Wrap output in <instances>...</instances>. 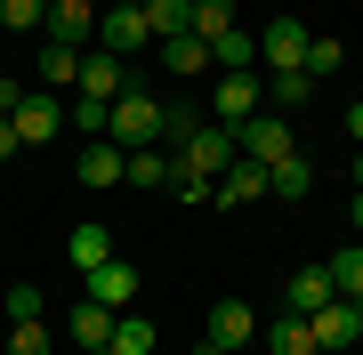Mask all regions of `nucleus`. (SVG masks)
<instances>
[{"mask_svg":"<svg viewBox=\"0 0 363 355\" xmlns=\"http://www.w3.org/2000/svg\"><path fill=\"white\" fill-rule=\"evenodd\" d=\"M121 186H169V145H138L130 170H121Z\"/></svg>","mask_w":363,"mask_h":355,"instance_id":"a878e982","label":"nucleus"},{"mask_svg":"<svg viewBox=\"0 0 363 355\" xmlns=\"http://www.w3.org/2000/svg\"><path fill=\"white\" fill-rule=\"evenodd\" d=\"M105 347H113V355H154V347H162V331L145 323L138 307H121V315H113V339H105Z\"/></svg>","mask_w":363,"mask_h":355,"instance_id":"aec40b11","label":"nucleus"},{"mask_svg":"<svg viewBox=\"0 0 363 355\" xmlns=\"http://www.w3.org/2000/svg\"><path fill=\"white\" fill-rule=\"evenodd\" d=\"M81 283H89V299H97V307H113V315H121V307L138 299V266L121 259V250H113V259H105V266H89V275H81Z\"/></svg>","mask_w":363,"mask_h":355,"instance_id":"f8f14e48","label":"nucleus"},{"mask_svg":"<svg viewBox=\"0 0 363 355\" xmlns=\"http://www.w3.org/2000/svg\"><path fill=\"white\" fill-rule=\"evenodd\" d=\"M121 170H130V154H121L113 137H89V145H81V162H73L81 186H121Z\"/></svg>","mask_w":363,"mask_h":355,"instance_id":"dca6fc26","label":"nucleus"},{"mask_svg":"<svg viewBox=\"0 0 363 355\" xmlns=\"http://www.w3.org/2000/svg\"><path fill=\"white\" fill-rule=\"evenodd\" d=\"M16 106H25V81H9V73H0V113H16Z\"/></svg>","mask_w":363,"mask_h":355,"instance_id":"72a5a7b5","label":"nucleus"},{"mask_svg":"<svg viewBox=\"0 0 363 355\" xmlns=\"http://www.w3.org/2000/svg\"><path fill=\"white\" fill-rule=\"evenodd\" d=\"M65 121H73L81 137H105V121H113V106H105V97H81V89H73V106H65Z\"/></svg>","mask_w":363,"mask_h":355,"instance_id":"c756f323","label":"nucleus"},{"mask_svg":"<svg viewBox=\"0 0 363 355\" xmlns=\"http://www.w3.org/2000/svg\"><path fill=\"white\" fill-rule=\"evenodd\" d=\"M9 355H57L49 323H16V331H9Z\"/></svg>","mask_w":363,"mask_h":355,"instance_id":"473e14b6","label":"nucleus"},{"mask_svg":"<svg viewBox=\"0 0 363 355\" xmlns=\"http://www.w3.org/2000/svg\"><path fill=\"white\" fill-rule=\"evenodd\" d=\"M73 81H81V49H57V40H40V49H33V89H57V97H65Z\"/></svg>","mask_w":363,"mask_h":355,"instance_id":"2eb2a0df","label":"nucleus"},{"mask_svg":"<svg viewBox=\"0 0 363 355\" xmlns=\"http://www.w3.org/2000/svg\"><path fill=\"white\" fill-rule=\"evenodd\" d=\"M307 331H315V355H331V347H355V339H363V323H355V307H347V299L315 307V315H307Z\"/></svg>","mask_w":363,"mask_h":355,"instance_id":"4468645a","label":"nucleus"},{"mask_svg":"<svg viewBox=\"0 0 363 355\" xmlns=\"http://www.w3.org/2000/svg\"><path fill=\"white\" fill-rule=\"evenodd\" d=\"M267 194H283V202H307V194H315V162H307V154L274 162V170H267Z\"/></svg>","mask_w":363,"mask_h":355,"instance_id":"5701e85b","label":"nucleus"},{"mask_svg":"<svg viewBox=\"0 0 363 355\" xmlns=\"http://www.w3.org/2000/svg\"><path fill=\"white\" fill-rule=\"evenodd\" d=\"M250 113H267L259 73H210V121H218V130H242Z\"/></svg>","mask_w":363,"mask_h":355,"instance_id":"7ed1b4c3","label":"nucleus"},{"mask_svg":"<svg viewBox=\"0 0 363 355\" xmlns=\"http://www.w3.org/2000/svg\"><path fill=\"white\" fill-rule=\"evenodd\" d=\"M40 40H57V49H89V40H97V9H89V0H49Z\"/></svg>","mask_w":363,"mask_h":355,"instance_id":"6e6552de","label":"nucleus"},{"mask_svg":"<svg viewBox=\"0 0 363 355\" xmlns=\"http://www.w3.org/2000/svg\"><path fill=\"white\" fill-rule=\"evenodd\" d=\"M339 65H347V49H339L331 33H315V40H307V65H298V73H307V81H331Z\"/></svg>","mask_w":363,"mask_h":355,"instance_id":"c85d7f7f","label":"nucleus"},{"mask_svg":"<svg viewBox=\"0 0 363 355\" xmlns=\"http://www.w3.org/2000/svg\"><path fill=\"white\" fill-rule=\"evenodd\" d=\"M81 97H105V106H113L121 89H130V65H121L113 49H81V81H73Z\"/></svg>","mask_w":363,"mask_h":355,"instance_id":"9d476101","label":"nucleus"},{"mask_svg":"<svg viewBox=\"0 0 363 355\" xmlns=\"http://www.w3.org/2000/svg\"><path fill=\"white\" fill-rule=\"evenodd\" d=\"M40 16H49V0H0V25L9 33H40Z\"/></svg>","mask_w":363,"mask_h":355,"instance_id":"2f4dec72","label":"nucleus"},{"mask_svg":"<svg viewBox=\"0 0 363 355\" xmlns=\"http://www.w3.org/2000/svg\"><path fill=\"white\" fill-rule=\"evenodd\" d=\"M331 291H339V299H363V242H347V250H331Z\"/></svg>","mask_w":363,"mask_h":355,"instance_id":"393cba45","label":"nucleus"},{"mask_svg":"<svg viewBox=\"0 0 363 355\" xmlns=\"http://www.w3.org/2000/svg\"><path fill=\"white\" fill-rule=\"evenodd\" d=\"M9 154H25V145H16V121L0 113V162H9Z\"/></svg>","mask_w":363,"mask_h":355,"instance_id":"f704fd0d","label":"nucleus"},{"mask_svg":"<svg viewBox=\"0 0 363 355\" xmlns=\"http://www.w3.org/2000/svg\"><path fill=\"white\" fill-rule=\"evenodd\" d=\"M347 218H355V235H363V186H355V202H347Z\"/></svg>","mask_w":363,"mask_h":355,"instance_id":"e433bc0d","label":"nucleus"},{"mask_svg":"<svg viewBox=\"0 0 363 355\" xmlns=\"http://www.w3.org/2000/svg\"><path fill=\"white\" fill-rule=\"evenodd\" d=\"M81 355H113V347H81Z\"/></svg>","mask_w":363,"mask_h":355,"instance_id":"ea45409f","label":"nucleus"},{"mask_svg":"<svg viewBox=\"0 0 363 355\" xmlns=\"http://www.w3.org/2000/svg\"><path fill=\"white\" fill-rule=\"evenodd\" d=\"M186 33H202V40L234 33V0H194V25H186Z\"/></svg>","mask_w":363,"mask_h":355,"instance_id":"7c9ffc66","label":"nucleus"},{"mask_svg":"<svg viewBox=\"0 0 363 355\" xmlns=\"http://www.w3.org/2000/svg\"><path fill=\"white\" fill-rule=\"evenodd\" d=\"M89 9H105V0H89Z\"/></svg>","mask_w":363,"mask_h":355,"instance_id":"a19ab883","label":"nucleus"},{"mask_svg":"<svg viewBox=\"0 0 363 355\" xmlns=\"http://www.w3.org/2000/svg\"><path fill=\"white\" fill-rule=\"evenodd\" d=\"M97 49H113L121 65H130L138 49H154V25H145V9H97Z\"/></svg>","mask_w":363,"mask_h":355,"instance_id":"423d86ee","label":"nucleus"},{"mask_svg":"<svg viewBox=\"0 0 363 355\" xmlns=\"http://www.w3.org/2000/svg\"><path fill=\"white\" fill-rule=\"evenodd\" d=\"M307 25H298V16H267L259 25V73H298L307 65Z\"/></svg>","mask_w":363,"mask_h":355,"instance_id":"20e7f679","label":"nucleus"},{"mask_svg":"<svg viewBox=\"0 0 363 355\" xmlns=\"http://www.w3.org/2000/svg\"><path fill=\"white\" fill-rule=\"evenodd\" d=\"M65 339L73 347H105V339H113V307H97L89 291H81V307L65 315Z\"/></svg>","mask_w":363,"mask_h":355,"instance_id":"6ab92c4d","label":"nucleus"},{"mask_svg":"<svg viewBox=\"0 0 363 355\" xmlns=\"http://www.w3.org/2000/svg\"><path fill=\"white\" fill-rule=\"evenodd\" d=\"M65 259L89 275V266H105V259H113V235H105L97 218H89V226H73V235H65Z\"/></svg>","mask_w":363,"mask_h":355,"instance_id":"b1692460","label":"nucleus"},{"mask_svg":"<svg viewBox=\"0 0 363 355\" xmlns=\"http://www.w3.org/2000/svg\"><path fill=\"white\" fill-rule=\"evenodd\" d=\"M105 137L121 145V154H138V145H162V97H145L138 81L113 97V121H105Z\"/></svg>","mask_w":363,"mask_h":355,"instance_id":"f257e3e1","label":"nucleus"},{"mask_svg":"<svg viewBox=\"0 0 363 355\" xmlns=\"http://www.w3.org/2000/svg\"><path fill=\"white\" fill-rule=\"evenodd\" d=\"M347 178H355V186H363V145H355V162H347Z\"/></svg>","mask_w":363,"mask_h":355,"instance_id":"4c0bfd02","label":"nucleus"},{"mask_svg":"<svg viewBox=\"0 0 363 355\" xmlns=\"http://www.w3.org/2000/svg\"><path fill=\"white\" fill-rule=\"evenodd\" d=\"M194 355H226V347H218V339H202V347H194Z\"/></svg>","mask_w":363,"mask_h":355,"instance_id":"58836bf2","label":"nucleus"},{"mask_svg":"<svg viewBox=\"0 0 363 355\" xmlns=\"http://www.w3.org/2000/svg\"><path fill=\"white\" fill-rule=\"evenodd\" d=\"M339 291H331V266L323 259H307V266H291V283H283V307L291 315H315V307H331Z\"/></svg>","mask_w":363,"mask_h":355,"instance_id":"9b49d317","label":"nucleus"},{"mask_svg":"<svg viewBox=\"0 0 363 355\" xmlns=\"http://www.w3.org/2000/svg\"><path fill=\"white\" fill-rule=\"evenodd\" d=\"M234 154H242V162H259V170L291 162V154H298V130H291V113H250L242 130H234Z\"/></svg>","mask_w":363,"mask_h":355,"instance_id":"f03ea898","label":"nucleus"},{"mask_svg":"<svg viewBox=\"0 0 363 355\" xmlns=\"http://www.w3.org/2000/svg\"><path fill=\"white\" fill-rule=\"evenodd\" d=\"M267 355H315V331H307V315H267Z\"/></svg>","mask_w":363,"mask_h":355,"instance_id":"412c9836","label":"nucleus"},{"mask_svg":"<svg viewBox=\"0 0 363 355\" xmlns=\"http://www.w3.org/2000/svg\"><path fill=\"white\" fill-rule=\"evenodd\" d=\"M323 97V81H307V73H267V106L274 113H298V106H315Z\"/></svg>","mask_w":363,"mask_h":355,"instance_id":"4be33fe9","label":"nucleus"},{"mask_svg":"<svg viewBox=\"0 0 363 355\" xmlns=\"http://www.w3.org/2000/svg\"><path fill=\"white\" fill-rule=\"evenodd\" d=\"M154 57H162L178 81H210V40H202V33H169V40H154Z\"/></svg>","mask_w":363,"mask_h":355,"instance_id":"ddd939ff","label":"nucleus"},{"mask_svg":"<svg viewBox=\"0 0 363 355\" xmlns=\"http://www.w3.org/2000/svg\"><path fill=\"white\" fill-rule=\"evenodd\" d=\"M210 73H259V33H218L210 40Z\"/></svg>","mask_w":363,"mask_h":355,"instance_id":"f3484780","label":"nucleus"},{"mask_svg":"<svg viewBox=\"0 0 363 355\" xmlns=\"http://www.w3.org/2000/svg\"><path fill=\"white\" fill-rule=\"evenodd\" d=\"M202 339H218L226 355L250 347V339H259V307H250V299H218V307H210V323H202Z\"/></svg>","mask_w":363,"mask_h":355,"instance_id":"1a4fd4ad","label":"nucleus"},{"mask_svg":"<svg viewBox=\"0 0 363 355\" xmlns=\"http://www.w3.org/2000/svg\"><path fill=\"white\" fill-rule=\"evenodd\" d=\"M145 25H154V40L186 33V25H194V0H145Z\"/></svg>","mask_w":363,"mask_h":355,"instance_id":"bb28decb","label":"nucleus"},{"mask_svg":"<svg viewBox=\"0 0 363 355\" xmlns=\"http://www.w3.org/2000/svg\"><path fill=\"white\" fill-rule=\"evenodd\" d=\"M347 137L363 145V97H355V106H347Z\"/></svg>","mask_w":363,"mask_h":355,"instance_id":"c9c22d12","label":"nucleus"},{"mask_svg":"<svg viewBox=\"0 0 363 355\" xmlns=\"http://www.w3.org/2000/svg\"><path fill=\"white\" fill-rule=\"evenodd\" d=\"M259 194H267V170H259V162H234V170L218 178V194H210V202H218V210H250Z\"/></svg>","mask_w":363,"mask_h":355,"instance_id":"a211bd4d","label":"nucleus"},{"mask_svg":"<svg viewBox=\"0 0 363 355\" xmlns=\"http://www.w3.org/2000/svg\"><path fill=\"white\" fill-rule=\"evenodd\" d=\"M0 315H9V323H40V315H49V299H40V283H9V299H0Z\"/></svg>","mask_w":363,"mask_h":355,"instance_id":"cd10ccee","label":"nucleus"},{"mask_svg":"<svg viewBox=\"0 0 363 355\" xmlns=\"http://www.w3.org/2000/svg\"><path fill=\"white\" fill-rule=\"evenodd\" d=\"M169 162H178V170H202V178H226V170H234L242 154H234V130H218V121H202V130L186 137V145H178Z\"/></svg>","mask_w":363,"mask_h":355,"instance_id":"39448f33","label":"nucleus"},{"mask_svg":"<svg viewBox=\"0 0 363 355\" xmlns=\"http://www.w3.org/2000/svg\"><path fill=\"white\" fill-rule=\"evenodd\" d=\"M9 121H16V145H49L57 130H65V97L57 89H25V106H16Z\"/></svg>","mask_w":363,"mask_h":355,"instance_id":"0eeeda50","label":"nucleus"}]
</instances>
